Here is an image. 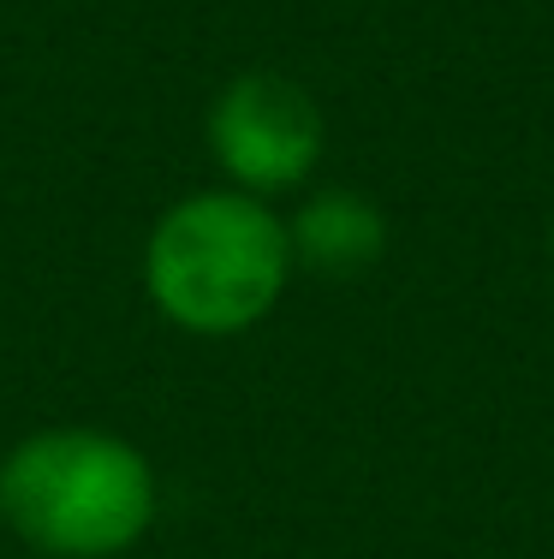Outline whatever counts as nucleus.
Here are the masks:
<instances>
[{
    "label": "nucleus",
    "instance_id": "obj_1",
    "mask_svg": "<svg viewBox=\"0 0 554 559\" xmlns=\"http://www.w3.org/2000/svg\"><path fill=\"white\" fill-rule=\"evenodd\" d=\"M155 506L150 459L114 429L55 423L0 459V524L48 559H120L150 536Z\"/></svg>",
    "mask_w": 554,
    "mask_h": 559
},
{
    "label": "nucleus",
    "instance_id": "obj_2",
    "mask_svg": "<svg viewBox=\"0 0 554 559\" xmlns=\"http://www.w3.org/2000/svg\"><path fill=\"white\" fill-rule=\"evenodd\" d=\"M293 238L269 197L250 191H191L150 226L143 292L150 304L197 340L250 334L281 304L293 280Z\"/></svg>",
    "mask_w": 554,
    "mask_h": 559
},
{
    "label": "nucleus",
    "instance_id": "obj_3",
    "mask_svg": "<svg viewBox=\"0 0 554 559\" xmlns=\"http://www.w3.org/2000/svg\"><path fill=\"white\" fill-rule=\"evenodd\" d=\"M322 138L328 126L316 96L286 72H239L209 102V155L233 191H298L322 162Z\"/></svg>",
    "mask_w": 554,
    "mask_h": 559
},
{
    "label": "nucleus",
    "instance_id": "obj_4",
    "mask_svg": "<svg viewBox=\"0 0 554 559\" xmlns=\"http://www.w3.org/2000/svg\"><path fill=\"white\" fill-rule=\"evenodd\" d=\"M286 238H293V262H305V269L358 274L388 250V221L364 191L328 185V191H310L298 203V215L286 221Z\"/></svg>",
    "mask_w": 554,
    "mask_h": 559
},
{
    "label": "nucleus",
    "instance_id": "obj_5",
    "mask_svg": "<svg viewBox=\"0 0 554 559\" xmlns=\"http://www.w3.org/2000/svg\"><path fill=\"white\" fill-rule=\"evenodd\" d=\"M549 250H554V221H549Z\"/></svg>",
    "mask_w": 554,
    "mask_h": 559
}]
</instances>
